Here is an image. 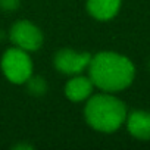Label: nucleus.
<instances>
[{"mask_svg":"<svg viewBox=\"0 0 150 150\" xmlns=\"http://www.w3.org/2000/svg\"><path fill=\"white\" fill-rule=\"evenodd\" d=\"M88 75L94 87L106 93H115L131 86L135 77V68L124 54L100 52L91 56Z\"/></svg>","mask_w":150,"mask_h":150,"instance_id":"nucleus-1","label":"nucleus"},{"mask_svg":"<svg viewBox=\"0 0 150 150\" xmlns=\"http://www.w3.org/2000/svg\"><path fill=\"white\" fill-rule=\"evenodd\" d=\"M84 115L93 129L100 132H115L122 127L128 113L122 100L105 91L87 99Z\"/></svg>","mask_w":150,"mask_h":150,"instance_id":"nucleus-2","label":"nucleus"},{"mask_svg":"<svg viewBox=\"0 0 150 150\" xmlns=\"http://www.w3.org/2000/svg\"><path fill=\"white\" fill-rule=\"evenodd\" d=\"M2 71L13 84H24L33 75V62L28 53L19 47L8 49L2 57Z\"/></svg>","mask_w":150,"mask_h":150,"instance_id":"nucleus-3","label":"nucleus"},{"mask_svg":"<svg viewBox=\"0 0 150 150\" xmlns=\"http://www.w3.org/2000/svg\"><path fill=\"white\" fill-rule=\"evenodd\" d=\"M9 37L15 47L25 52H35L43 46V33L30 21H18L11 28Z\"/></svg>","mask_w":150,"mask_h":150,"instance_id":"nucleus-4","label":"nucleus"},{"mask_svg":"<svg viewBox=\"0 0 150 150\" xmlns=\"http://www.w3.org/2000/svg\"><path fill=\"white\" fill-rule=\"evenodd\" d=\"M91 54L88 52H75L71 49H62L54 54V68L66 75H78L88 68Z\"/></svg>","mask_w":150,"mask_h":150,"instance_id":"nucleus-5","label":"nucleus"},{"mask_svg":"<svg viewBox=\"0 0 150 150\" xmlns=\"http://www.w3.org/2000/svg\"><path fill=\"white\" fill-rule=\"evenodd\" d=\"M128 132L137 140H150V112L132 110L127 115Z\"/></svg>","mask_w":150,"mask_h":150,"instance_id":"nucleus-6","label":"nucleus"},{"mask_svg":"<svg viewBox=\"0 0 150 150\" xmlns=\"http://www.w3.org/2000/svg\"><path fill=\"white\" fill-rule=\"evenodd\" d=\"M93 87L94 86H93L90 77L75 75L65 86V96L71 102H84L91 96Z\"/></svg>","mask_w":150,"mask_h":150,"instance_id":"nucleus-7","label":"nucleus"},{"mask_svg":"<svg viewBox=\"0 0 150 150\" xmlns=\"http://www.w3.org/2000/svg\"><path fill=\"white\" fill-rule=\"evenodd\" d=\"M121 0H87V11L97 21H109L116 16Z\"/></svg>","mask_w":150,"mask_h":150,"instance_id":"nucleus-8","label":"nucleus"},{"mask_svg":"<svg viewBox=\"0 0 150 150\" xmlns=\"http://www.w3.org/2000/svg\"><path fill=\"white\" fill-rule=\"evenodd\" d=\"M27 87L33 96H43L47 91V83L44 81V78L37 77V75H31L27 80Z\"/></svg>","mask_w":150,"mask_h":150,"instance_id":"nucleus-9","label":"nucleus"},{"mask_svg":"<svg viewBox=\"0 0 150 150\" xmlns=\"http://www.w3.org/2000/svg\"><path fill=\"white\" fill-rule=\"evenodd\" d=\"M21 0H0V8L6 12H13L18 9Z\"/></svg>","mask_w":150,"mask_h":150,"instance_id":"nucleus-10","label":"nucleus"},{"mask_svg":"<svg viewBox=\"0 0 150 150\" xmlns=\"http://www.w3.org/2000/svg\"><path fill=\"white\" fill-rule=\"evenodd\" d=\"M15 149H31V146H25V144H19V146H16Z\"/></svg>","mask_w":150,"mask_h":150,"instance_id":"nucleus-11","label":"nucleus"},{"mask_svg":"<svg viewBox=\"0 0 150 150\" xmlns=\"http://www.w3.org/2000/svg\"><path fill=\"white\" fill-rule=\"evenodd\" d=\"M149 68H150V62H149Z\"/></svg>","mask_w":150,"mask_h":150,"instance_id":"nucleus-12","label":"nucleus"}]
</instances>
